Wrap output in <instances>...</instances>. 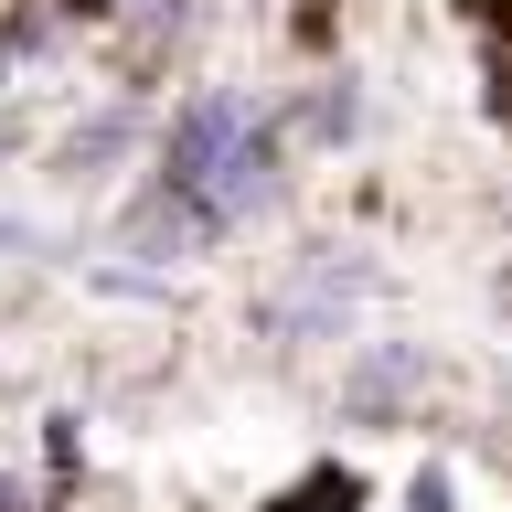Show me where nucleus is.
Segmentation results:
<instances>
[{"instance_id": "obj_1", "label": "nucleus", "mask_w": 512, "mask_h": 512, "mask_svg": "<svg viewBox=\"0 0 512 512\" xmlns=\"http://www.w3.org/2000/svg\"><path fill=\"white\" fill-rule=\"evenodd\" d=\"M374 299V256L363 246H310V256H288L278 278H267V299H256V342H278V352H310V342H342L352 310Z\"/></svg>"}, {"instance_id": "obj_2", "label": "nucleus", "mask_w": 512, "mask_h": 512, "mask_svg": "<svg viewBox=\"0 0 512 512\" xmlns=\"http://www.w3.org/2000/svg\"><path fill=\"white\" fill-rule=\"evenodd\" d=\"M427 384H438L427 342H363L342 363V416L352 427H406V416L427 406Z\"/></svg>"}, {"instance_id": "obj_3", "label": "nucleus", "mask_w": 512, "mask_h": 512, "mask_svg": "<svg viewBox=\"0 0 512 512\" xmlns=\"http://www.w3.org/2000/svg\"><path fill=\"white\" fill-rule=\"evenodd\" d=\"M150 150V107H139V96H107V107H96V118H75L54 139V182H107V171H118V160H139Z\"/></svg>"}, {"instance_id": "obj_4", "label": "nucleus", "mask_w": 512, "mask_h": 512, "mask_svg": "<svg viewBox=\"0 0 512 512\" xmlns=\"http://www.w3.org/2000/svg\"><path fill=\"white\" fill-rule=\"evenodd\" d=\"M352 128H363V96H352V75H320V86L278 118V139H288V150H342Z\"/></svg>"}, {"instance_id": "obj_5", "label": "nucleus", "mask_w": 512, "mask_h": 512, "mask_svg": "<svg viewBox=\"0 0 512 512\" xmlns=\"http://www.w3.org/2000/svg\"><path fill=\"white\" fill-rule=\"evenodd\" d=\"M267 512H363V480L352 470H310L288 502H267Z\"/></svg>"}, {"instance_id": "obj_6", "label": "nucleus", "mask_w": 512, "mask_h": 512, "mask_svg": "<svg viewBox=\"0 0 512 512\" xmlns=\"http://www.w3.org/2000/svg\"><path fill=\"white\" fill-rule=\"evenodd\" d=\"M406 512H448V480H438V470H416V480H406Z\"/></svg>"}]
</instances>
